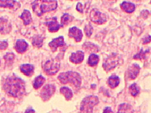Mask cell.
Wrapping results in <instances>:
<instances>
[{
	"label": "cell",
	"mask_w": 151,
	"mask_h": 113,
	"mask_svg": "<svg viewBox=\"0 0 151 113\" xmlns=\"http://www.w3.org/2000/svg\"><path fill=\"white\" fill-rule=\"evenodd\" d=\"M3 88L9 95L14 98H21L26 92V84L21 78L12 75L4 80Z\"/></svg>",
	"instance_id": "6da1fadb"
},
{
	"label": "cell",
	"mask_w": 151,
	"mask_h": 113,
	"mask_svg": "<svg viewBox=\"0 0 151 113\" xmlns=\"http://www.w3.org/2000/svg\"><path fill=\"white\" fill-rule=\"evenodd\" d=\"M31 6L34 13L38 16H41L47 12L55 10L58 2L56 0H35Z\"/></svg>",
	"instance_id": "7a4b0ae2"
},
{
	"label": "cell",
	"mask_w": 151,
	"mask_h": 113,
	"mask_svg": "<svg viewBox=\"0 0 151 113\" xmlns=\"http://www.w3.org/2000/svg\"><path fill=\"white\" fill-rule=\"evenodd\" d=\"M58 79L61 83L66 84V83H71L77 88H79L82 83L81 76L78 72H67L61 73L58 76Z\"/></svg>",
	"instance_id": "3957f363"
},
{
	"label": "cell",
	"mask_w": 151,
	"mask_h": 113,
	"mask_svg": "<svg viewBox=\"0 0 151 113\" xmlns=\"http://www.w3.org/2000/svg\"><path fill=\"white\" fill-rule=\"evenodd\" d=\"M99 103V98L95 95H89L82 100L80 111L83 112H93V108Z\"/></svg>",
	"instance_id": "277c9868"
},
{
	"label": "cell",
	"mask_w": 151,
	"mask_h": 113,
	"mask_svg": "<svg viewBox=\"0 0 151 113\" xmlns=\"http://www.w3.org/2000/svg\"><path fill=\"white\" fill-rule=\"evenodd\" d=\"M60 63L58 58L56 60H49L43 64V70L47 75L52 76L59 71Z\"/></svg>",
	"instance_id": "5b68a950"
},
{
	"label": "cell",
	"mask_w": 151,
	"mask_h": 113,
	"mask_svg": "<svg viewBox=\"0 0 151 113\" xmlns=\"http://www.w3.org/2000/svg\"><path fill=\"white\" fill-rule=\"evenodd\" d=\"M119 57H118V55L116 53H113L109 56L106 60H104V63L102 64V67L106 72H109V71L112 70L114 68H116L119 64Z\"/></svg>",
	"instance_id": "8992f818"
},
{
	"label": "cell",
	"mask_w": 151,
	"mask_h": 113,
	"mask_svg": "<svg viewBox=\"0 0 151 113\" xmlns=\"http://www.w3.org/2000/svg\"><path fill=\"white\" fill-rule=\"evenodd\" d=\"M89 18L92 22L96 24H103L107 21V16L105 14L100 12L96 9H93L89 14Z\"/></svg>",
	"instance_id": "52a82bcc"
},
{
	"label": "cell",
	"mask_w": 151,
	"mask_h": 113,
	"mask_svg": "<svg viewBox=\"0 0 151 113\" xmlns=\"http://www.w3.org/2000/svg\"><path fill=\"white\" fill-rule=\"evenodd\" d=\"M55 86L52 84L45 85L43 87L41 92V98L44 102L48 101V100L52 97V95L55 93Z\"/></svg>",
	"instance_id": "ba28073f"
},
{
	"label": "cell",
	"mask_w": 151,
	"mask_h": 113,
	"mask_svg": "<svg viewBox=\"0 0 151 113\" xmlns=\"http://www.w3.org/2000/svg\"><path fill=\"white\" fill-rule=\"evenodd\" d=\"M0 7L8 8L17 11L21 7V4L16 0H0Z\"/></svg>",
	"instance_id": "9c48e42d"
},
{
	"label": "cell",
	"mask_w": 151,
	"mask_h": 113,
	"mask_svg": "<svg viewBox=\"0 0 151 113\" xmlns=\"http://www.w3.org/2000/svg\"><path fill=\"white\" fill-rule=\"evenodd\" d=\"M45 25L48 28V31L51 33H55L58 31L60 28H63L61 24H59L58 22L56 17H52L51 18H49L45 23Z\"/></svg>",
	"instance_id": "30bf717a"
},
{
	"label": "cell",
	"mask_w": 151,
	"mask_h": 113,
	"mask_svg": "<svg viewBox=\"0 0 151 113\" xmlns=\"http://www.w3.org/2000/svg\"><path fill=\"white\" fill-rule=\"evenodd\" d=\"M12 31V24L6 18L0 17V33L3 35L9 34Z\"/></svg>",
	"instance_id": "8fae6325"
},
{
	"label": "cell",
	"mask_w": 151,
	"mask_h": 113,
	"mask_svg": "<svg viewBox=\"0 0 151 113\" xmlns=\"http://www.w3.org/2000/svg\"><path fill=\"white\" fill-rule=\"evenodd\" d=\"M68 36L70 38H75L76 42H80L82 41V37H83L82 31L77 27L70 28L69 29V32H68Z\"/></svg>",
	"instance_id": "7c38bea8"
},
{
	"label": "cell",
	"mask_w": 151,
	"mask_h": 113,
	"mask_svg": "<svg viewBox=\"0 0 151 113\" xmlns=\"http://www.w3.org/2000/svg\"><path fill=\"white\" fill-rule=\"evenodd\" d=\"M140 70V67L138 64H133L132 65L130 66L127 70L128 77L131 80L136 79V77L138 75V74H139Z\"/></svg>",
	"instance_id": "4fadbf2b"
},
{
	"label": "cell",
	"mask_w": 151,
	"mask_h": 113,
	"mask_svg": "<svg viewBox=\"0 0 151 113\" xmlns=\"http://www.w3.org/2000/svg\"><path fill=\"white\" fill-rule=\"evenodd\" d=\"M65 45L64 42V37L63 36H59L58 38H54L52 41L49 43V47L52 52H55L57 50L58 48L59 47H62Z\"/></svg>",
	"instance_id": "5bb4252c"
},
{
	"label": "cell",
	"mask_w": 151,
	"mask_h": 113,
	"mask_svg": "<svg viewBox=\"0 0 151 113\" xmlns=\"http://www.w3.org/2000/svg\"><path fill=\"white\" fill-rule=\"evenodd\" d=\"M84 58H85V53L82 51L79 50L76 53H73L71 54L70 60V62H72L74 64H80L84 60Z\"/></svg>",
	"instance_id": "9a60e30c"
},
{
	"label": "cell",
	"mask_w": 151,
	"mask_h": 113,
	"mask_svg": "<svg viewBox=\"0 0 151 113\" xmlns=\"http://www.w3.org/2000/svg\"><path fill=\"white\" fill-rule=\"evenodd\" d=\"M29 45L24 40H17L15 43L14 49L18 53L22 54L27 50Z\"/></svg>",
	"instance_id": "2e32d148"
},
{
	"label": "cell",
	"mask_w": 151,
	"mask_h": 113,
	"mask_svg": "<svg viewBox=\"0 0 151 113\" xmlns=\"http://www.w3.org/2000/svg\"><path fill=\"white\" fill-rule=\"evenodd\" d=\"M20 70L24 75L31 76L34 72V67L32 64H24L20 66Z\"/></svg>",
	"instance_id": "e0dca14e"
},
{
	"label": "cell",
	"mask_w": 151,
	"mask_h": 113,
	"mask_svg": "<svg viewBox=\"0 0 151 113\" xmlns=\"http://www.w3.org/2000/svg\"><path fill=\"white\" fill-rule=\"evenodd\" d=\"M121 8L126 13L131 14L136 9V5L131 2H128V1H124L121 4Z\"/></svg>",
	"instance_id": "ac0fdd59"
},
{
	"label": "cell",
	"mask_w": 151,
	"mask_h": 113,
	"mask_svg": "<svg viewBox=\"0 0 151 113\" xmlns=\"http://www.w3.org/2000/svg\"><path fill=\"white\" fill-rule=\"evenodd\" d=\"M20 18L24 21V26H28L32 22V18H31V14L29 10H24L22 14L20 16Z\"/></svg>",
	"instance_id": "d6986e66"
},
{
	"label": "cell",
	"mask_w": 151,
	"mask_h": 113,
	"mask_svg": "<svg viewBox=\"0 0 151 113\" xmlns=\"http://www.w3.org/2000/svg\"><path fill=\"white\" fill-rule=\"evenodd\" d=\"M120 83V79L116 75L111 76L108 79V85L111 88H115L119 86Z\"/></svg>",
	"instance_id": "ffe728a7"
},
{
	"label": "cell",
	"mask_w": 151,
	"mask_h": 113,
	"mask_svg": "<svg viewBox=\"0 0 151 113\" xmlns=\"http://www.w3.org/2000/svg\"><path fill=\"white\" fill-rule=\"evenodd\" d=\"M60 93L64 95L65 98L67 100H70L72 98H73V91H72V90L68 88V87H62V88H60Z\"/></svg>",
	"instance_id": "44dd1931"
},
{
	"label": "cell",
	"mask_w": 151,
	"mask_h": 113,
	"mask_svg": "<svg viewBox=\"0 0 151 113\" xmlns=\"http://www.w3.org/2000/svg\"><path fill=\"white\" fill-rule=\"evenodd\" d=\"M45 79L43 76L40 75L37 76L36 79H35L34 81H33V88H34L35 89H38V88H40L42 86H43V83H45Z\"/></svg>",
	"instance_id": "7402d4cb"
},
{
	"label": "cell",
	"mask_w": 151,
	"mask_h": 113,
	"mask_svg": "<svg viewBox=\"0 0 151 113\" xmlns=\"http://www.w3.org/2000/svg\"><path fill=\"white\" fill-rule=\"evenodd\" d=\"M82 48L85 49L86 51L88 52H99V48L96 45L93 44L91 43H85L82 45Z\"/></svg>",
	"instance_id": "603a6c76"
},
{
	"label": "cell",
	"mask_w": 151,
	"mask_h": 113,
	"mask_svg": "<svg viewBox=\"0 0 151 113\" xmlns=\"http://www.w3.org/2000/svg\"><path fill=\"white\" fill-rule=\"evenodd\" d=\"M99 61V57L97 55H96V54L94 53L91 54V55H89L88 60H87V64H88V65L90 66V67H94V66H96V64H98Z\"/></svg>",
	"instance_id": "cb8c5ba5"
},
{
	"label": "cell",
	"mask_w": 151,
	"mask_h": 113,
	"mask_svg": "<svg viewBox=\"0 0 151 113\" xmlns=\"http://www.w3.org/2000/svg\"><path fill=\"white\" fill-rule=\"evenodd\" d=\"M43 37H42L41 36H36L33 38L32 40V44L34 47L36 48H41L42 45H43Z\"/></svg>",
	"instance_id": "d4e9b609"
},
{
	"label": "cell",
	"mask_w": 151,
	"mask_h": 113,
	"mask_svg": "<svg viewBox=\"0 0 151 113\" xmlns=\"http://www.w3.org/2000/svg\"><path fill=\"white\" fill-rule=\"evenodd\" d=\"M73 16L68 14H64L63 15V16L61 17V25H62L63 26L68 25L70 22L73 21Z\"/></svg>",
	"instance_id": "484cf974"
},
{
	"label": "cell",
	"mask_w": 151,
	"mask_h": 113,
	"mask_svg": "<svg viewBox=\"0 0 151 113\" xmlns=\"http://www.w3.org/2000/svg\"><path fill=\"white\" fill-rule=\"evenodd\" d=\"M4 59L5 62H6V65L10 66L11 64H12L14 60L15 55H14V54L12 53H8L4 55Z\"/></svg>",
	"instance_id": "4316f807"
},
{
	"label": "cell",
	"mask_w": 151,
	"mask_h": 113,
	"mask_svg": "<svg viewBox=\"0 0 151 113\" xmlns=\"http://www.w3.org/2000/svg\"><path fill=\"white\" fill-rule=\"evenodd\" d=\"M119 112H133L132 107L129 104L123 103L119 105Z\"/></svg>",
	"instance_id": "83f0119b"
},
{
	"label": "cell",
	"mask_w": 151,
	"mask_h": 113,
	"mask_svg": "<svg viewBox=\"0 0 151 113\" xmlns=\"http://www.w3.org/2000/svg\"><path fill=\"white\" fill-rule=\"evenodd\" d=\"M149 53H150V49H147L146 51H143V49H141L139 53L133 56V59H135V60H142V59H145L147 57V54H149Z\"/></svg>",
	"instance_id": "f1b7e54d"
},
{
	"label": "cell",
	"mask_w": 151,
	"mask_h": 113,
	"mask_svg": "<svg viewBox=\"0 0 151 113\" xmlns=\"http://www.w3.org/2000/svg\"><path fill=\"white\" fill-rule=\"evenodd\" d=\"M130 93L133 95V97L137 96L140 93V88L137 86L136 83H133L129 87Z\"/></svg>",
	"instance_id": "f546056e"
},
{
	"label": "cell",
	"mask_w": 151,
	"mask_h": 113,
	"mask_svg": "<svg viewBox=\"0 0 151 113\" xmlns=\"http://www.w3.org/2000/svg\"><path fill=\"white\" fill-rule=\"evenodd\" d=\"M84 31H85V33L86 36H87V37L90 38L93 33V27L92 26L91 24H87V25H86L85 26V29H84Z\"/></svg>",
	"instance_id": "4dcf8cb0"
},
{
	"label": "cell",
	"mask_w": 151,
	"mask_h": 113,
	"mask_svg": "<svg viewBox=\"0 0 151 113\" xmlns=\"http://www.w3.org/2000/svg\"><path fill=\"white\" fill-rule=\"evenodd\" d=\"M8 48V43L7 41H0V50H6Z\"/></svg>",
	"instance_id": "1f68e13d"
},
{
	"label": "cell",
	"mask_w": 151,
	"mask_h": 113,
	"mask_svg": "<svg viewBox=\"0 0 151 113\" xmlns=\"http://www.w3.org/2000/svg\"><path fill=\"white\" fill-rule=\"evenodd\" d=\"M76 9L78 10L79 12H80V13H83L84 12L83 5H82L80 2L78 3V4H77V6H76Z\"/></svg>",
	"instance_id": "d6a6232c"
},
{
	"label": "cell",
	"mask_w": 151,
	"mask_h": 113,
	"mask_svg": "<svg viewBox=\"0 0 151 113\" xmlns=\"http://www.w3.org/2000/svg\"><path fill=\"white\" fill-rule=\"evenodd\" d=\"M150 42V36H148L146 38L143 40V44H147V43H149Z\"/></svg>",
	"instance_id": "836d02e7"
},
{
	"label": "cell",
	"mask_w": 151,
	"mask_h": 113,
	"mask_svg": "<svg viewBox=\"0 0 151 113\" xmlns=\"http://www.w3.org/2000/svg\"><path fill=\"white\" fill-rule=\"evenodd\" d=\"M113 112V111H112V109H111L109 107H107L104 109V112Z\"/></svg>",
	"instance_id": "e575fe53"
},
{
	"label": "cell",
	"mask_w": 151,
	"mask_h": 113,
	"mask_svg": "<svg viewBox=\"0 0 151 113\" xmlns=\"http://www.w3.org/2000/svg\"><path fill=\"white\" fill-rule=\"evenodd\" d=\"M26 112H35V110H33V109H27V110H26Z\"/></svg>",
	"instance_id": "d590c367"
},
{
	"label": "cell",
	"mask_w": 151,
	"mask_h": 113,
	"mask_svg": "<svg viewBox=\"0 0 151 113\" xmlns=\"http://www.w3.org/2000/svg\"><path fill=\"white\" fill-rule=\"evenodd\" d=\"M109 1H115V0H109Z\"/></svg>",
	"instance_id": "8d00e7d4"
},
{
	"label": "cell",
	"mask_w": 151,
	"mask_h": 113,
	"mask_svg": "<svg viewBox=\"0 0 151 113\" xmlns=\"http://www.w3.org/2000/svg\"><path fill=\"white\" fill-rule=\"evenodd\" d=\"M71 1H72V0H71Z\"/></svg>",
	"instance_id": "74e56055"
}]
</instances>
